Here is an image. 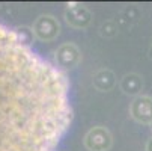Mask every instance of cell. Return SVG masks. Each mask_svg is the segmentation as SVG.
<instances>
[{"label": "cell", "instance_id": "cell-8", "mask_svg": "<svg viewBox=\"0 0 152 151\" xmlns=\"http://www.w3.org/2000/svg\"><path fill=\"white\" fill-rule=\"evenodd\" d=\"M121 89L126 94V95H134V97H139L142 89H143V80L139 74L136 73H129V74H125L122 79H121Z\"/></svg>", "mask_w": 152, "mask_h": 151}, {"label": "cell", "instance_id": "cell-11", "mask_svg": "<svg viewBox=\"0 0 152 151\" xmlns=\"http://www.w3.org/2000/svg\"><path fill=\"white\" fill-rule=\"evenodd\" d=\"M151 128H152V124H151Z\"/></svg>", "mask_w": 152, "mask_h": 151}, {"label": "cell", "instance_id": "cell-2", "mask_svg": "<svg viewBox=\"0 0 152 151\" xmlns=\"http://www.w3.org/2000/svg\"><path fill=\"white\" fill-rule=\"evenodd\" d=\"M32 33L41 41H53L60 33V23L50 14L39 15L32 24Z\"/></svg>", "mask_w": 152, "mask_h": 151}, {"label": "cell", "instance_id": "cell-1", "mask_svg": "<svg viewBox=\"0 0 152 151\" xmlns=\"http://www.w3.org/2000/svg\"><path fill=\"white\" fill-rule=\"evenodd\" d=\"M71 121L65 73L0 23V151H54Z\"/></svg>", "mask_w": 152, "mask_h": 151}, {"label": "cell", "instance_id": "cell-4", "mask_svg": "<svg viewBox=\"0 0 152 151\" xmlns=\"http://www.w3.org/2000/svg\"><path fill=\"white\" fill-rule=\"evenodd\" d=\"M81 60V53L72 42H65L54 53V65L62 70H72Z\"/></svg>", "mask_w": 152, "mask_h": 151}, {"label": "cell", "instance_id": "cell-5", "mask_svg": "<svg viewBox=\"0 0 152 151\" xmlns=\"http://www.w3.org/2000/svg\"><path fill=\"white\" fill-rule=\"evenodd\" d=\"M129 116L139 124H152V97L149 95H139L134 97L129 104Z\"/></svg>", "mask_w": 152, "mask_h": 151}, {"label": "cell", "instance_id": "cell-3", "mask_svg": "<svg viewBox=\"0 0 152 151\" xmlns=\"http://www.w3.org/2000/svg\"><path fill=\"white\" fill-rule=\"evenodd\" d=\"M83 144L89 151H108L113 145V136L107 127L95 125L84 135Z\"/></svg>", "mask_w": 152, "mask_h": 151}, {"label": "cell", "instance_id": "cell-7", "mask_svg": "<svg viewBox=\"0 0 152 151\" xmlns=\"http://www.w3.org/2000/svg\"><path fill=\"white\" fill-rule=\"evenodd\" d=\"M92 83L95 86V89L101 91V92H107V91H112L116 85V77L113 74L112 70L108 68H101L94 74Z\"/></svg>", "mask_w": 152, "mask_h": 151}, {"label": "cell", "instance_id": "cell-6", "mask_svg": "<svg viewBox=\"0 0 152 151\" xmlns=\"http://www.w3.org/2000/svg\"><path fill=\"white\" fill-rule=\"evenodd\" d=\"M65 20L71 27L75 29H84L88 27L91 20H92V14L91 11L80 5V3H66V8H65Z\"/></svg>", "mask_w": 152, "mask_h": 151}, {"label": "cell", "instance_id": "cell-9", "mask_svg": "<svg viewBox=\"0 0 152 151\" xmlns=\"http://www.w3.org/2000/svg\"><path fill=\"white\" fill-rule=\"evenodd\" d=\"M145 150H146V151H152V138H149V139H148V142H146V147H145Z\"/></svg>", "mask_w": 152, "mask_h": 151}, {"label": "cell", "instance_id": "cell-10", "mask_svg": "<svg viewBox=\"0 0 152 151\" xmlns=\"http://www.w3.org/2000/svg\"><path fill=\"white\" fill-rule=\"evenodd\" d=\"M151 47H152V41H151Z\"/></svg>", "mask_w": 152, "mask_h": 151}]
</instances>
